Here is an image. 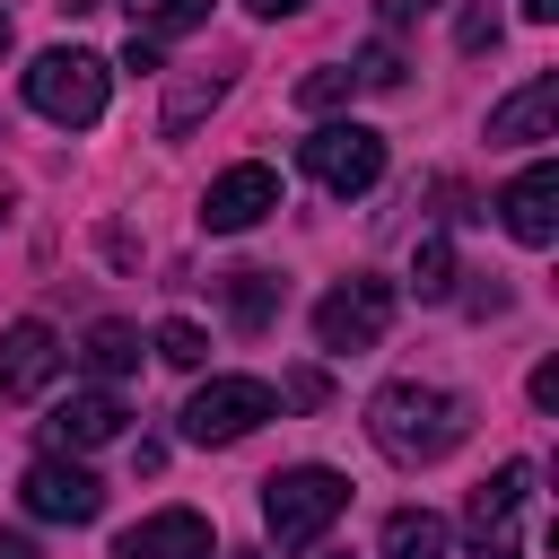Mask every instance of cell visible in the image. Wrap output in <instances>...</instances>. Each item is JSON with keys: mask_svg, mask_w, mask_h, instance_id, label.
Wrapping results in <instances>:
<instances>
[{"mask_svg": "<svg viewBox=\"0 0 559 559\" xmlns=\"http://www.w3.org/2000/svg\"><path fill=\"white\" fill-rule=\"evenodd\" d=\"M280 393H288V402H297V411H314V402H323V376H314V367H297V376H288V384H280Z\"/></svg>", "mask_w": 559, "mask_h": 559, "instance_id": "cell-26", "label": "cell"}, {"mask_svg": "<svg viewBox=\"0 0 559 559\" xmlns=\"http://www.w3.org/2000/svg\"><path fill=\"white\" fill-rule=\"evenodd\" d=\"M105 437H122V402H114V393H70V402H52V419H44V445H52V454H87V445H105Z\"/></svg>", "mask_w": 559, "mask_h": 559, "instance_id": "cell-14", "label": "cell"}, {"mask_svg": "<svg viewBox=\"0 0 559 559\" xmlns=\"http://www.w3.org/2000/svg\"><path fill=\"white\" fill-rule=\"evenodd\" d=\"M384 559H445V515L393 507V515H384Z\"/></svg>", "mask_w": 559, "mask_h": 559, "instance_id": "cell-16", "label": "cell"}, {"mask_svg": "<svg viewBox=\"0 0 559 559\" xmlns=\"http://www.w3.org/2000/svg\"><path fill=\"white\" fill-rule=\"evenodd\" d=\"M524 498H533V463H498V472L472 489V515H463V524H472V550H507Z\"/></svg>", "mask_w": 559, "mask_h": 559, "instance_id": "cell-11", "label": "cell"}, {"mask_svg": "<svg viewBox=\"0 0 559 559\" xmlns=\"http://www.w3.org/2000/svg\"><path fill=\"white\" fill-rule=\"evenodd\" d=\"M411 288H419V297H454V245H445V227L419 236V253H411Z\"/></svg>", "mask_w": 559, "mask_h": 559, "instance_id": "cell-20", "label": "cell"}, {"mask_svg": "<svg viewBox=\"0 0 559 559\" xmlns=\"http://www.w3.org/2000/svg\"><path fill=\"white\" fill-rule=\"evenodd\" d=\"M341 559H349V550H341Z\"/></svg>", "mask_w": 559, "mask_h": 559, "instance_id": "cell-35", "label": "cell"}, {"mask_svg": "<svg viewBox=\"0 0 559 559\" xmlns=\"http://www.w3.org/2000/svg\"><path fill=\"white\" fill-rule=\"evenodd\" d=\"M122 9H131V35H157V44L210 17V0H122Z\"/></svg>", "mask_w": 559, "mask_h": 559, "instance_id": "cell-19", "label": "cell"}, {"mask_svg": "<svg viewBox=\"0 0 559 559\" xmlns=\"http://www.w3.org/2000/svg\"><path fill=\"white\" fill-rule=\"evenodd\" d=\"M428 9H437V0H384V9H376V17H384V26H393V35H402V26H419V17H428Z\"/></svg>", "mask_w": 559, "mask_h": 559, "instance_id": "cell-27", "label": "cell"}, {"mask_svg": "<svg viewBox=\"0 0 559 559\" xmlns=\"http://www.w3.org/2000/svg\"><path fill=\"white\" fill-rule=\"evenodd\" d=\"M367 437H376V454H393V463H445V454L472 437V402L445 393V384L402 376V384H384V393L367 402Z\"/></svg>", "mask_w": 559, "mask_h": 559, "instance_id": "cell-1", "label": "cell"}, {"mask_svg": "<svg viewBox=\"0 0 559 559\" xmlns=\"http://www.w3.org/2000/svg\"><path fill=\"white\" fill-rule=\"evenodd\" d=\"M498 218H507V236H515V245H533V253H542V245L559 236V166H524V175L498 192Z\"/></svg>", "mask_w": 559, "mask_h": 559, "instance_id": "cell-12", "label": "cell"}, {"mask_svg": "<svg viewBox=\"0 0 559 559\" xmlns=\"http://www.w3.org/2000/svg\"><path fill=\"white\" fill-rule=\"evenodd\" d=\"M297 166L323 183V192H367L376 175H384V131H367V122H323L314 140H297Z\"/></svg>", "mask_w": 559, "mask_h": 559, "instance_id": "cell-5", "label": "cell"}, {"mask_svg": "<svg viewBox=\"0 0 559 559\" xmlns=\"http://www.w3.org/2000/svg\"><path fill=\"white\" fill-rule=\"evenodd\" d=\"M79 367H87V376H131V367H140V332H131V323H96V332L79 341Z\"/></svg>", "mask_w": 559, "mask_h": 559, "instance_id": "cell-18", "label": "cell"}, {"mask_svg": "<svg viewBox=\"0 0 559 559\" xmlns=\"http://www.w3.org/2000/svg\"><path fill=\"white\" fill-rule=\"evenodd\" d=\"M122 70H157V35H131L122 44Z\"/></svg>", "mask_w": 559, "mask_h": 559, "instance_id": "cell-28", "label": "cell"}, {"mask_svg": "<svg viewBox=\"0 0 559 559\" xmlns=\"http://www.w3.org/2000/svg\"><path fill=\"white\" fill-rule=\"evenodd\" d=\"M114 559H218V533H210V515H192V507H157V515H140V524L114 542Z\"/></svg>", "mask_w": 559, "mask_h": 559, "instance_id": "cell-9", "label": "cell"}, {"mask_svg": "<svg viewBox=\"0 0 559 559\" xmlns=\"http://www.w3.org/2000/svg\"><path fill=\"white\" fill-rule=\"evenodd\" d=\"M271 210H280V175H271L262 157L227 166V175L201 192V227H210V236H245V227H262Z\"/></svg>", "mask_w": 559, "mask_h": 559, "instance_id": "cell-8", "label": "cell"}, {"mask_svg": "<svg viewBox=\"0 0 559 559\" xmlns=\"http://www.w3.org/2000/svg\"><path fill=\"white\" fill-rule=\"evenodd\" d=\"M0 218H9V201H0Z\"/></svg>", "mask_w": 559, "mask_h": 559, "instance_id": "cell-34", "label": "cell"}, {"mask_svg": "<svg viewBox=\"0 0 559 559\" xmlns=\"http://www.w3.org/2000/svg\"><path fill=\"white\" fill-rule=\"evenodd\" d=\"M524 393H533V411H559V358H542V367H533V384H524Z\"/></svg>", "mask_w": 559, "mask_h": 559, "instance_id": "cell-25", "label": "cell"}, {"mask_svg": "<svg viewBox=\"0 0 559 559\" xmlns=\"http://www.w3.org/2000/svg\"><path fill=\"white\" fill-rule=\"evenodd\" d=\"M533 140H559V79L550 70L489 105V148H533Z\"/></svg>", "mask_w": 559, "mask_h": 559, "instance_id": "cell-10", "label": "cell"}, {"mask_svg": "<svg viewBox=\"0 0 559 559\" xmlns=\"http://www.w3.org/2000/svg\"><path fill=\"white\" fill-rule=\"evenodd\" d=\"M157 358H166V367H201V358H210V332L175 314V323H157Z\"/></svg>", "mask_w": 559, "mask_h": 559, "instance_id": "cell-22", "label": "cell"}, {"mask_svg": "<svg viewBox=\"0 0 559 559\" xmlns=\"http://www.w3.org/2000/svg\"><path fill=\"white\" fill-rule=\"evenodd\" d=\"M349 87H358V79H349L341 61H323V70L297 79V105H306V114H332V105H349Z\"/></svg>", "mask_w": 559, "mask_h": 559, "instance_id": "cell-21", "label": "cell"}, {"mask_svg": "<svg viewBox=\"0 0 559 559\" xmlns=\"http://www.w3.org/2000/svg\"><path fill=\"white\" fill-rule=\"evenodd\" d=\"M341 507H349V480L332 463H297V472H271L262 480V533L280 550H314Z\"/></svg>", "mask_w": 559, "mask_h": 559, "instance_id": "cell-2", "label": "cell"}, {"mask_svg": "<svg viewBox=\"0 0 559 559\" xmlns=\"http://www.w3.org/2000/svg\"><path fill=\"white\" fill-rule=\"evenodd\" d=\"M105 87H114V70H105L96 52H79V44H52V52H35V70H26V105H35L44 122H61V131H87V122L105 114Z\"/></svg>", "mask_w": 559, "mask_h": 559, "instance_id": "cell-3", "label": "cell"}, {"mask_svg": "<svg viewBox=\"0 0 559 559\" xmlns=\"http://www.w3.org/2000/svg\"><path fill=\"white\" fill-rule=\"evenodd\" d=\"M262 419H280V393H271L262 376H210V384L183 402V437H192V445H236V437H253Z\"/></svg>", "mask_w": 559, "mask_h": 559, "instance_id": "cell-4", "label": "cell"}, {"mask_svg": "<svg viewBox=\"0 0 559 559\" xmlns=\"http://www.w3.org/2000/svg\"><path fill=\"white\" fill-rule=\"evenodd\" d=\"M17 507H26L35 524H96V515H105V480H96L87 463H70V454H44V463H26Z\"/></svg>", "mask_w": 559, "mask_h": 559, "instance_id": "cell-6", "label": "cell"}, {"mask_svg": "<svg viewBox=\"0 0 559 559\" xmlns=\"http://www.w3.org/2000/svg\"><path fill=\"white\" fill-rule=\"evenodd\" d=\"M52 376H61V341H52V323H35V314L9 323V332H0V393L26 402V393H44Z\"/></svg>", "mask_w": 559, "mask_h": 559, "instance_id": "cell-13", "label": "cell"}, {"mask_svg": "<svg viewBox=\"0 0 559 559\" xmlns=\"http://www.w3.org/2000/svg\"><path fill=\"white\" fill-rule=\"evenodd\" d=\"M524 17H533V26H550V17H559V0H524Z\"/></svg>", "mask_w": 559, "mask_h": 559, "instance_id": "cell-30", "label": "cell"}, {"mask_svg": "<svg viewBox=\"0 0 559 559\" xmlns=\"http://www.w3.org/2000/svg\"><path fill=\"white\" fill-rule=\"evenodd\" d=\"M280 297H288L280 271H227V314H236L245 332H262V323L280 314Z\"/></svg>", "mask_w": 559, "mask_h": 559, "instance_id": "cell-17", "label": "cell"}, {"mask_svg": "<svg viewBox=\"0 0 559 559\" xmlns=\"http://www.w3.org/2000/svg\"><path fill=\"white\" fill-rule=\"evenodd\" d=\"M87 9H105V0H61V17H87Z\"/></svg>", "mask_w": 559, "mask_h": 559, "instance_id": "cell-32", "label": "cell"}, {"mask_svg": "<svg viewBox=\"0 0 559 559\" xmlns=\"http://www.w3.org/2000/svg\"><path fill=\"white\" fill-rule=\"evenodd\" d=\"M245 9H253V17H297L306 0H245Z\"/></svg>", "mask_w": 559, "mask_h": 559, "instance_id": "cell-29", "label": "cell"}, {"mask_svg": "<svg viewBox=\"0 0 559 559\" xmlns=\"http://www.w3.org/2000/svg\"><path fill=\"white\" fill-rule=\"evenodd\" d=\"M218 96H227V70H183V79L166 87V105H157V131H166V140H183Z\"/></svg>", "mask_w": 559, "mask_h": 559, "instance_id": "cell-15", "label": "cell"}, {"mask_svg": "<svg viewBox=\"0 0 559 559\" xmlns=\"http://www.w3.org/2000/svg\"><path fill=\"white\" fill-rule=\"evenodd\" d=\"M454 44H463V52H489V44H498V9H463Z\"/></svg>", "mask_w": 559, "mask_h": 559, "instance_id": "cell-24", "label": "cell"}, {"mask_svg": "<svg viewBox=\"0 0 559 559\" xmlns=\"http://www.w3.org/2000/svg\"><path fill=\"white\" fill-rule=\"evenodd\" d=\"M349 79H358V87H402V52H393V44H367V52L349 61Z\"/></svg>", "mask_w": 559, "mask_h": 559, "instance_id": "cell-23", "label": "cell"}, {"mask_svg": "<svg viewBox=\"0 0 559 559\" xmlns=\"http://www.w3.org/2000/svg\"><path fill=\"white\" fill-rule=\"evenodd\" d=\"M0 559H35V550H26V533H0Z\"/></svg>", "mask_w": 559, "mask_h": 559, "instance_id": "cell-31", "label": "cell"}, {"mask_svg": "<svg viewBox=\"0 0 559 559\" xmlns=\"http://www.w3.org/2000/svg\"><path fill=\"white\" fill-rule=\"evenodd\" d=\"M0 61H9V17H0Z\"/></svg>", "mask_w": 559, "mask_h": 559, "instance_id": "cell-33", "label": "cell"}, {"mask_svg": "<svg viewBox=\"0 0 559 559\" xmlns=\"http://www.w3.org/2000/svg\"><path fill=\"white\" fill-rule=\"evenodd\" d=\"M384 323H393V280H376V271L341 280V288L314 306V341H323V349H376Z\"/></svg>", "mask_w": 559, "mask_h": 559, "instance_id": "cell-7", "label": "cell"}]
</instances>
